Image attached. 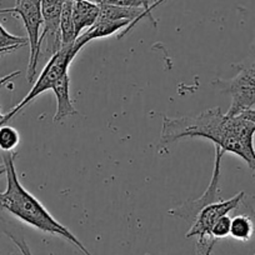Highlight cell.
<instances>
[{"label": "cell", "instance_id": "5b68a950", "mask_svg": "<svg viewBox=\"0 0 255 255\" xmlns=\"http://www.w3.org/2000/svg\"><path fill=\"white\" fill-rule=\"evenodd\" d=\"M218 85L232 97L227 114L238 115L244 110L255 109V53L238 65L237 74L232 79L218 80Z\"/></svg>", "mask_w": 255, "mask_h": 255}, {"label": "cell", "instance_id": "cb8c5ba5", "mask_svg": "<svg viewBox=\"0 0 255 255\" xmlns=\"http://www.w3.org/2000/svg\"><path fill=\"white\" fill-rule=\"evenodd\" d=\"M6 173V166H5V164H0V176L3 175V174H5Z\"/></svg>", "mask_w": 255, "mask_h": 255}, {"label": "cell", "instance_id": "603a6c76", "mask_svg": "<svg viewBox=\"0 0 255 255\" xmlns=\"http://www.w3.org/2000/svg\"><path fill=\"white\" fill-rule=\"evenodd\" d=\"M16 49L14 48H9V49H0V55L1 54H6V53H13V51H15Z\"/></svg>", "mask_w": 255, "mask_h": 255}, {"label": "cell", "instance_id": "ffe728a7", "mask_svg": "<svg viewBox=\"0 0 255 255\" xmlns=\"http://www.w3.org/2000/svg\"><path fill=\"white\" fill-rule=\"evenodd\" d=\"M242 205L244 207V213L245 214H248L250 217V219H252L253 222V225H254V234H255V209L252 207V205L249 204V203H245L244 200L242 202Z\"/></svg>", "mask_w": 255, "mask_h": 255}, {"label": "cell", "instance_id": "d6986e66", "mask_svg": "<svg viewBox=\"0 0 255 255\" xmlns=\"http://www.w3.org/2000/svg\"><path fill=\"white\" fill-rule=\"evenodd\" d=\"M5 234L8 235V237L11 239V242H13L14 244L18 247V249L20 250L21 254H23V255H33V254H31V252H30V248H29V245L26 244L25 239H24L23 237H19V235L11 234L10 232H5Z\"/></svg>", "mask_w": 255, "mask_h": 255}, {"label": "cell", "instance_id": "3957f363", "mask_svg": "<svg viewBox=\"0 0 255 255\" xmlns=\"http://www.w3.org/2000/svg\"><path fill=\"white\" fill-rule=\"evenodd\" d=\"M77 54L78 51L75 50L74 44L61 46L58 51L51 54L48 64L44 67L43 72L40 73L38 79L35 80V83H34L30 92L26 94V97L24 98L18 105L14 107L8 114L4 115V119H3V123H1V125L6 124L11 118L15 117V115L18 114V113H20L26 105L30 104L36 97L43 94V93L46 92V90L51 89V88L54 87V84H55L59 79H61L64 75L68 74V69H69L70 64H72L73 59L77 56Z\"/></svg>", "mask_w": 255, "mask_h": 255}, {"label": "cell", "instance_id": "8992f818", "mask_svg": "<svg viewBox=\"0 0 255 255\" xmlns=\"http://www.w3.org/2000/svg\"><path fill=\"white\" fill-rule=\"evenodd\" d=\"M244 198L245 191H239L237 195L232 197L230 199H220L218 202L205 205L195 217L193 225L185 234V238H198V239L212 238V228L215 222L219 218L229 214L232 210L239 208Z\"/></svg>", "mask_w": 255, "mask_h": 255}, {"label": "cell", "instance_id": "30bf717a", "mask_svg": "<svg viewBox=\"0 0 255 255\" xmlns=\"http://www.w3.org/2000/svg\"><path fill=\"white\" fill-rule=\"evenodd\" d=\"M56 99V112L54 115V123H60L61 120L67 118L77 115L78 110L73 105L72 98H70V78L69 74H65L61 79L54 84L51 88Z\"/></svg>", "mask_w": 255, "mask_h": 255}, {"label": "cell", "instance_id": "ba28073f", "mask_svg": "<svg viewBox=\"0 0 255 255\" xmlns=\"http://www.w3.org/2000/svg\"><path fill=\"white\" fill-rule=\"evenodd\" d=\"M40 1L44 19L40 43L43 44L45 39L50 40L46 50L50 51V54H54L61 48L59 26H60V15L64 0H40Z\"/></svg>", "mask_w": 255, "mask_h": 255}, {"label": "cell", "instance_id": "d4e9b609", "mask_svg": "<svg viewBox=\"0 0 255 255\" xmlns=\"http://www.w3.org/2000/svg\"><path fill=\"white\" fill-rule=\"evenodd\" d=\"M156 1H158V0H154V3H153V4H155ZM149 14H150V13H149ZM150 15H151V14H150ZM151 16H153V15H151Z\"/></svg>", "mask_w": 255, "mask_h": 255}, {"label": "cell", "instance_id": "7402d4cb", "mask_svg": "<svg viewBox=\"0 0 255 255\" xmlns=\"http://www.w3.org/2000/svg\"><path fill=\"white\" fill-rule=\"evenodd\" d=\"M165 1H166V0H158V1H156L155 4H153V5L150 6V9H149V11H150V13H153V10L156 8V6L160 5L161 3H165Z\"/></svg>", "mask_w": 255, "mask_h": 255}, {"label": "cell", "instance_id": "9c48e42d", "mask_svg": "<svg viewBox=\"0 0 255 255\" xmlns=\"http://www.w3.org/2000/svg\"><path fill=\"white\" fill-rule=\"evenodd\" d=\"M129 25H130L129 20H97L94 25L90 26L82 35L78 36L74 43L75 50L79 53L80 49L92 40L107 38V36L113 35L117 31L124 30Z\"/></svg>", "mask_w": 255, "mask_h": 255}, {"label": "cell", "instance_id": "52a82bcc", "mask_svg": "<svg viewBox=\"0 0 255 255\" xmlns=\"http://www.w3.org/2000/svg\"><path fill=\"white\" fill-rule=\"evenodd\" d=\"M224 151L220 148L215 146V160H214V170H213L212 180H210L209 186L207 190L203 193L202 197L197 200H189L181 204L180 207H176L175 209L169 210V214L175 215V217L183 218L185 220H193L194 222L195 217L198 213L205 207V205L210 204L220 200L219 195V179H220V163H222V158Z\"/></svg>", "mask_w": 255, "mask_h": 255}, {"label": "cell", "instance_id": "9a60e30c", "mask_svg": "<svg viewBox=\"0 0 255 255\" xmlns=\"http://www.w3.org/2000/svg\"><path fill=\"white\" fill-rule=\"evenodd\" d=\"M26 44H28V38L13 35L0 23V49L14 48L18 50L19 48L25 46Z\"/></svg>", "mask_w": 255, "mask_h": 255}, {"label": "cell", "instance_id": "277c9868", "mask_svg": "<svg viewBox=\"0 0 255 255\" xmlns=\"http://www.w3.org/2000/svg\"><path fill=\"white\" fill-rule=\"evenodd\" d=\"M8 13L18 15L23 20L24 28L28 33V44L30 54H29L26 79L29 83H33L34 78L36 77V67H38L41 49V28L44 25L41 1L40 0H18V1H15V6H13V8L0 9V14Z\"/></svg>", "mask_w": 255, "mask_h": 255}, {"label": "cell", "instance_id": "7a4b0ae2", "mask_svg": "<svg viewBox=\"0 0 255 255\" xmlns=\"http://www.w3.org/2000/svg\"><path fill=\"white\" fill-rule=\"evenodd\" d=\"M15 153H4L3 163L6 166V189L0 193V209L10 213L20 222L45 233L63 238L74 245L83 255H93L82 242L61 223H59L43 204L30 194L19 181L15 168Z\"/></svg>", "mask_w": 255, "mask_h": 255}, {"label": "cell", "instance_id": "ac0fdd59", "mask_svg": "<svg viewBox=\"0 0 255 255\" xmlns=\"http://www.w3.org/2000/svg\"><path fill=\"white\" fill-rule=\"evenodd\" d=\"M214 238H204L198 239L197 242V255H212V250L214 248Z\"/></svg>", "mask_w": 255, "mask_h": 255}, {"label": "cell", "instance_id": "5bb4252c", "mask_svg": "<svg viewBox=\"0 0 255 255\" xmlns=\"http://www.w3.org/2000/svg\"><path fill=\"white\" fill-rule=\"evenodd\" d=\"M20 141V135L15 128L10 125H0V150L3 153L13 151Z\"/></svg>", "mask_w": 255, "mask_h": 255}, {"label": "cell", "instance_id": "f1b7e54d", "mask_svg": "<svg viewBox=\"0 0 255 255\" xmlns=\"http://www.w3.org/2000/svg\"><path fill=\"white\" fill-rule=\"evenodd\" d=\"M254 255H255V254H254Z\"/></svg>", "mask_w": 255, "mask_h": 255}, {"label": "cell", "instance_id": "4316f807", "mask_svg": "<svg viewBox=\"0 0 255 255\" xmlns=\"http://www.w3.org/2000/svg\"><path fill=\"white\" fill-rule=\"evenodd\" d=\"M15 1H18V0H15Z\"/></svg>", "mask_w": 255, "mask_h": 255}, {"label": "cell", "instance_id": "83f0119b", "mask_svg": "<svg viewBox=\"0 0 255 255\" xmlns=\"http://www.w3.org/2000/svg\"><path fill=\"white\" fill-rule=\"evenodd\" d=\"M254 46H255V43H254Z\"/></svg>", "mask_w": 255, "mask_h": 255}, {"label": "cell", "instance_id": "e0dca14e", "mask_svg": "<svg viewBox=\"0 0 255 255\" xmlns=\"http://www.w3.org/2000/svg\"><path fill=\"white\" fill-rule=\"evenodd\" d=\"M100 5H117V6H131V8H144L141 0H90ZM145 9V8H144Z\"/></svg>", "mask_w": 255, "mask_h": 255}, {"label": "cell", "instance_id": "44dd1931", "mask_svg": "<svg viewBox=\"0 0 255 255\" xmlns=\"http://www.w3.org/2000/svg\"><path fill=\"white\" fill-rule=\"evenodd\" d=\"M239 115H242L243 118H245V119L250 120V122L254 123V124H255V109H248V110H244V112L240 113Z\"/></svg>", "mask_w": 255, "mask_h": 255}, {"label": "cell", "instance_id": "2e32d148", "mask_svg": "<svg viewBox=\"0 0 255 255\" xmlns=\"http://www.w3.org/2000/svg\"><path fill=\"white\" fill-rule=\"evenodd\" d=\"M230 225H232V218L229 215L219 218L212 228V238L217 239H224L230 235Z\"/></svg>", "mask_w": 255, "mask_h": 255}, {"label": "cell", "instance_id": "7c38bea8", "mask_svg": "<svg viewBox=\"0 0 255 255\" xmlns=\"http://www.w3.org/2000/svg\"><path fill=\"white\" fill-rule=\"evenodd\" d=\"M73 6H74V0H64L60 15V26H59L61 46L74 44L77 40L74 20H73Z\"/></svg>", "mask_w": 255, "mask_h": 255}, {"label": "cell", "instance_id": "6da1fadb", "mask_svg": "<svg viewBox=\"0 0 255 255\" xmlns=\"http://www.w3.org/2000/svg\"><path fill=\"white\" fill-rule=\"evenodd\" d=\"M255 124L242 115H229L220 108H212L198 115L163 117L159 145L168 146L183 138H203L213 141L224 153L242 158L255 170Z\"/></svg>", "mask_w": 255, "mask_h": 255}, {"label": "cell", "instance_id": "4fadbf2b", "mask_svg": "<svg viewBox=\"0 0 255 255\" xmlns=\"http://www.w3.org/2000/svg\"><path fill=\"white\" fill-rule=\"evenodd\" d=\"M253 234H254V225L249 215L242 213L233 218L230 225V237L239 242H248Z\"/></svg>", "mask_w": 255, "mask_h": 255}, {"label": "cell", "instance_id": "8fae6325", "mask_svg": "<svg viewBox=\"0 0 255 255\" xmlns=\"http://www.w3.org/2000/svg\"><path fill=\"white\" fill-rule=\"evenodd\" d=\"M100 5L90 1V0H82L74 1L73 6V20H74L75 35L77 38L82 35L83 31L94 25L99 19Z\"/></svg>", "mask_w": 255, "mask_h": 255}, {"label": "cell", "instance_id": "484cf974", "mask_svg": "<svg viewBox=\"0 0 255 255\" xmlns=\"http://www.w3.org/2000/svg\"><path fill=\"white\" fill-rule=\"evenodd\" d=\"M74 1H82V0H74Z\"/></svg>", "mask_w": 255, "mask_h": 255}]
</instances>
